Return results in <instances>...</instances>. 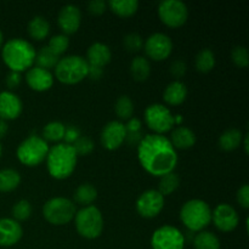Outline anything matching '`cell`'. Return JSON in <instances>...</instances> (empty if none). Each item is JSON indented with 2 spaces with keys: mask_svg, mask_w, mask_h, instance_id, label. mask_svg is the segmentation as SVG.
I'll return each mask as SVG.
<instances>
[{
  "mask_svg": "<svg viewBox=\"0 0 249 249\" xmlns=\"http://www.w3.org/2000/svg\"><path fill=\"white\" fill-rule=\"evenodd\" d=\"M125 125L119 121L108 122L101 131V143L108 151H114L121 147L125 141Z\"/></svg>",
  "mask_w": 249,
  "mask_h": 249,
  "instance_id": "15",
  "label": "cell"
},
{
  "mask_svg": "<svg viewBox=\"0 0 249 249\" xmlns=\"http://www.w3.org/2000/svg\"><path fill=\"white\" fill-rule=\"evenodd\" d=\"M185 243L184 233L170 225L157 229L151 237L152 249H184Z\"/></svg>",
  "mask_w": 249,
  "mask_h": 249,
  "instance_id": "11",
  "label": "cell"
},
{
  "mask_svg": "<svg viewBox=\"0 0 249 249\" xmlns=\"http://www.w3.org/2000/svg\"><path fill=\"white\" fill-rule=\"evenodd\" d=\"M182 121H184V118H182V116H180V114H178V116H174V124H175V125H180V124L182 123Z\"/></svg>",
  "mask_w": 249,
  "mask_h": 249,
  "instance_id": "48",
  "label": "cell"
},
{
  "mask_svg": "<svg viewBox=\"0 0 249 249\" xmlns=\"http://www.w3.org/2000/svg\"><path fill=\"white\" fill-rule=\"evenodd\" d=\"M233 63L240 68H246L249 65V53L246 46H236L231 53Z\"/></svg>",
  "mask_w": 249,
  "mask_h": 249,
  "instance_id": "38",
  "label": "cell"
},
{
  "mask_svg": "<svg viewBox=\"0 0 249 249\" xmlns=\"http://www.w3.org/2000/svg\"><path fill=\"white\" fill-rule=\"evenodd\" d=\"M73 198L78 204L84 207L91 206L97 198V190L91 184H82L74 191Z\"/></svg>",
  "mask_w": 249,
  "mask_h": 249,
  "instance_id": "28",
  "label": "cell"
},
{
  "mask_svg": "<svg viewBox=\"0 0 249 249\" xmlns=\"http://www.w3.org/2000/svg\"><path fill=\"white\" fill-rule=\"evenodd\" d=\"M87 60L79 55H70L60 58L55 67V77L67 85L78 84L88 77Z\"/></svg>",
  "mask_w": 249,
  "mask_h": 249,
  "instance_id": "5",
  "label": "cell"
},
{
  "mask_svg": "<svg viewBox=\"0 0 249 249\" xmlns=\"http://www.w3.org/2000/svg\"><path fill=\"white\" fill-rule=\"evenodd\" d=\"M21 80H22L21 73L12 72V71H10L9 74L6 75V79H5V83H6L7 88L12 90V89H16V88L18 87L19 84H21Z\"/></svg>",
  "mask_w": 249,
  "mask_h": 249,
  "instance_id": "44",
  "label": "cell"
},
{
  "mask_svg": "<svg viewBox=\"0 0 249 249\" xmlns=\"http://www.w3.org/2000/svg\"><path fill=\"white\" fill-rule=\"evenodd\" d=\"M138 158L141 167L153 177H163L174 172L178 164L177 150L164 135H145L138 146Z\"/></svg>",
  "mask_w": 249,
  "mask_h": 249,
  "instance_id": "1",
  "label": "cell"
},
{
  "mask_svg": "<svg viewBox=\"0 0 249 249\" xmlns=\"http://www.w3.org/2000/svg\"><path fill=\"white\" fill-rule=\"evenodd\" d=\"M73 148H74L77 156H88L94 151V142L88 136H82L77 139L74 143H73Z\"/></svg>",
  "mask_w": 249,
  "mask_h": 249,
  "instance_id": "37",
  "label": "cell"
},
{
  "mask_svg": "<svg viewBox=\"0 0 249 249\" xmlns=\"http://www.w3.org/2000/svg\"><path fill=\"white\" fill-rule=\"evenodd\" d=\"M143 49L152 61H164L172 55L173 41L167 34L155 33L146 39Z\"/></svg>",
  "mask_w": 249,
  "mask_h": 249,
  "instance_id": "12",
  "label": "cell"
},
{
  "mask_svg": "<svg viewBox=\"0 0 249 249\" xmlns=\"http://www.w3.org/2000/svg\"><path fill=\"white\" fill-rule=\"evenodd\" d=\"M50 33V23L43 16H36L29 21L28 34L34 40L41 41Z\"/></svg>",
  "mask_w": 249,
  "mask_h": 249,
  "instance_id": "23",
  "label": "cell"
},
{
  "mask_svg": "<svg viewBox=\"0 0 249 249\" xmlns=\"http://www.w3.org/2000/svg\"><path fill=\"white\" fill-rule=\"evenodd\" d=\"M107 6L117 16L126 18V17H131L136 14L139 9V1L136 0H111Z\"/></svg>",
  "mask_w": 249,
  "mask_h": 249,
  "instance_id": "24",
  "label": "cell"
},
{
  "mask_svg": "<svg viewBox=\"0 0 249 249\" xmlns=\"http://www.w3.org/2000/svg\"><path fill=\"white\" fill-rule=\"evenodd\" d=\"M26 80L32 90L38 92L48 91L53 84V75L50 71L40 67L29 68L26 74Z\"/></svg>",
  "mask_w": 249,
  "mask_h": 249,
  "instance_id": "18",
  "label": "cell"
},
{
  "mask_svg": "<svg viewBox=\"0 0 249 249\" xmlns=\"http://www.w3.org/2000/svg\"><path fill=\"white\" fill-rule=\"evenodd\" d=\"M169 140L175 150H189L196 143V135L187 126L179 125L173 129Z\"/></svg>",
  "mask_w": 249,
  "mask_h": 249,
  "instance_id": "21",
  "label": "cell"
},
{
  "mask_svg": "<svg viewBox=\"0 0 249 249\" xmlns=\"http://www.w3.org/2000/svg\"><path fill=\"white\" fill-rule=\"evenodd\" d=\"M107 9V4L104 0H92L88 4V11L95 16H100L104 14Z\"/></svg>",
  "mask_w": 249,
  "mask_h": 249,
  "instance_id": "41",
  "label": "cell"
},
{
  "mask_svg": "<svg viewBox=\"0 0 249 249\" xmlns=\"http://www.w3.org/2000/svg\"><path fill=\"white\" fill-rule=\"evenodd\" d=\"M49 49L53 51L55 55H57L60 57L62 53H65L67 51L68 46H70V39L65 34H57V36H51V39L49 40L48 45Z\"/></svg>",
  "mask_w": 249,
  "mask_h": 249,
  "instance_id": "35",
  "label": "cell"
},
{
  "mask_svg": "<svg viewBox=\"0 0 249 249\" xmlns=\"http://www.w3.org/2000/svg\"><path fill=\"white\" fill-rule=\"evenodd\" d=\"M21 184V175L17 170L6 169L0 170V192H11L16 190Z\"/></svg>",
  "mask_w": 249,
  "mask_h": 249,
  "instance_id": "26",
  "label": "cell"
},
{
  "mask_svg": "<svg viewBox=\"0 0 249 249\" xmlns=\"http://www.w3.org/2000/svg\"><path fill=\"white\" fill-rule=\"evenodd\" d=\"M75 229L82 237L95 240L104 231V218L100 209L95 206H88L75 213Z\"/></svg>",
  "mask_w": 249,
  "mask_h": 249,
  "instance_id": "6",
  "label": "cell"
},
{
  "mask_svg": "<svg viewBox=\"0 0 249 249\" xmlns=\"http://www.w3.org/2000/svg\"><path fill=\"white\" fill-rule=\"evenodd\" d=\"M7 130H9V125L5 121L0 119V139L4 138L5 135L7 134Z\"/></svg>",
  "mask_w": 249,
  "mask_h": 249,
  "instance_id": "47",
  "label": "cell"
},
{
  "mask_svg": "<svg viewBox=\"0 0 249 249\" xmlns=\"http://www.w3.org/2000/svg\"><path fill=\"white\" fill-rule=\"evenodd\" d=\"M158 16L165 26L179 28L186 23L189 10L185 2L179 0H165L158 5Z\"/></svg>",
  "mask_w": 249,
  "mask_h": 249,
  "instance_id": "10",
  "label": "cell"
},
{
  "mask_svg": "<svg viewBox=\"0 0 249 249\" xmlns=\"http://www.w3.org/2000/svg\"><path fill=\"white\" fill-rule=\"evenodd\" d=\"M195 65L198 72L201 73H208L215 66V56L211 49H203L199 51L196 56V61Z\"/></svg>",
  "mask_w": 249,
  "mask_h": 249,
  "instance_id": "32",
  "label": "cell"
},
{
  "mask_svg": "<svg viewBox=\"0 0 249 249\" xmlns=\"http://www.w3.org/2000/svg\"><path fill=\"white\" fill-rule=\"evenodd\" d=\"M145 123L157 135H163L174 128V116L168 107L162 104L150 105L145 109Z\"/></svg>",
  "mask_w": 249,
  "mask_h": 249,
  "instance_id": "9",
  "label": "cell"
},
{
  "mask_svg": "<svg viewBox=\"0 0 249 249\" xmlns=\"http://www.w3.org/2000/svg\"><path fill=\"white\" fill-rule=\"evenodd\" d=\"M112 58L111 49L104 43H94L87 51V62L89 66L104 68Z\"/></svg>",
  "mask_w": 249,
  "mask_h": 249,
  "instance_id": "20",
  "label": "cell"
},
{
  "mask_svg": "<svg viewBox=\"0 0 249 249\" xmlns=\"http://www.w3.org/2000/svg\"><path fill=\"white\" fill-rule=\"evenodd\" d=\"M77 209L71 199L65 197H55L44 204L43 215L51 225L61 226L71 223L74 219Z\"/></svg>",
  "mask_w": 249,
  "mask_h": 249,
  "instance_id": "8",
  "label": "cell"
},
{
  "mask_svg": "<svg viewBox=\"0 0 249 249\" xmlns=\"http://www.w3.org/2000/svg\"><path fill=\"white\" fill-rule=\"evenodd\" d=\"M123 45L129 53H139L143 48V40L140 34L130 33L123 39Z\"/></svg>",
  "mask_w": 249,
  "mask_h": 249,
  "instance_id": "39",
  "label": "cell"
},
{
  "mask_svg": "<svg viewBox=\"0 0 249 249\" xmlns=\"http://www.w3.org/2000/svg\"><path fill=\"white\" fill-rule=\"evenodd\" d=\"M23 235L19 223L10 218L0 219V247H11L16 245Z\"/></svg>",
  "mask_w": 249,
  "mask_h": 249,
  "instance_id": "19",
  "label": "cell"
},
{
  "mask_svg": "<svg viewBox=\"0 0 249 249\" xmlns=\"http://www.w3.org/2000/svg\"><path fill=\"white\" fill-rule=\"evenodd\" d=\"M2 153V147H1V143H0V156H1Z\"/></svg>",
  "mask_w": 249,
  "mask_h": 249,
  "instance_id": "51",
  "label": "cell"
},
{
  "mask_svg": "<svg viewBox=\"0 0 249 249\" xmlns=\"http://www.w3.org/2000/svg\"><path fill=\"white\" fill-rule=\"evenodd\" d=\"M212 221L221 232H231L237 228L240 218L232 206L221 203L218 204L214 211H212Z\"/></svg>",
  "mask_w": 249,
  "mask_h": 249,
  "instance_id": "14",
  "label": "cell"
},
{
  "mask_svg": "<svg viewBox=\"0 0 249 249\" xmlns=\"http://www.w3.org/2000/svg\"><path fill=\"white\" fill-rule=\"evenodd\" d=\"M179 185H180L179 175L174 172L168 173V174L160 177L157 191L160 192L163 197L169 196V195L174 194V192L177 191Z\"/></svg>",
  "mask_w": 249,
  "mask_h": 249,
  "instance_id": "30",
  "label": "cell"
},
{
  "mask_svg": "<svg viewBox=\"0 0 249 249\" xmlns=\"http://www.w3.org/2000/svg\"><path fill=\"white\" fill-rule=\"evenodd\" d=\"M80 136V131L77 126L70 125L66 126L65 130V136H63V140H65V143H68V145H73V143L77 141V139Z\"/></svg>",
  "mask_w": 249,
  "mask_h": 249,
  "instance_id": "42",
  "label": "cell"
},
{
  "mask_svg": "<svg viewBox=\"0 0 249 249\" xmlns=\"http://www.w3.org/2000/svg\"><path fill=\"white\" fill-rule=\"evenodd\" d=\"M243 134L240 129H228L219 138V146H220L221 150L230 152V151L236 150L238 146H241Z\"/></svg>",
  "mask_w": 249,
  "mask_h": 249,
  "instance_id": "25",
  "label": "cell"
},
{
  "mask_svg": "<svg viewBox=\"0 0 249 249\" xmlns=\"http://www.w3.org/2000/svg\"><path fill=\"white\" fill-rule=\"evenodd\" d=\"M187 97V88L181 80L169 83L163 92V99L170 106H179L184 104Z\"/></svg>",
  "mask_w": 249,
  "mask_h": 249,
  "instance_id": "22",
  "label": "cell"
},
{
  "mask_svg": "<svg viewBox=\"0 0 249 249\" xmlns=\"http://www.w3.org/2000/svg\"><path fill=\"white\" fill-rule=\"evenodd\" d=\"M36 53V49L26 39L14 38L4 44L1 57L10 71L21 73L33 67Z\"/></svg>",
  "mask_w": 249,
  "mask_h": 249,
  "instance_id": "2",
  "label": "cell"
},
{
  "mask_svg": "<svg viewBox=\"0 0 249 249\" xmlns=\"http://www.w3.org/2000/svg\"><path fill=\"white\" fill-rule=\"evenodd\" d=\"M45 160L49 174L53 179L63 180L70 178L74 172L78 156L72 145L60 142L49 148Z\"/></svg>",
  "mask_w": 249,
  "mask_h": 249,
  "instance_id": "3",
  "label": "cell"
},
{
  "mask_svg": "<svg viewBox=\"0 0 249 249\" xmlns=\"http://www.w3.org/2000/svg\"><path fill=\"white\" fill-rule=\"evenodd\" d=\"M58 60H60V57H58L57 55H55L48 46H43V48L36 53V61H34V62L36 63V67L50 71L51 68L56 67Z\"/></svg>",
  "mask_w": 249,
  "mask_h": 249,
  "instance_id": "31",
  "label": "cell"
},
{
  "mask_svg": "<svg viewBox=\"0 0 249 249\" xmlns=\"http://www.w3.org/2000/svg\"><path fill=\"white\" fill-rule=\"evenodd\" d=\"M32 215V206L26 199H21L12 207V219L18 221H24Z\"/></svg>",
  "mask_w": 249,
  "mask_h": 249,
  "instance_id": "36",
  "label": "cell"
},
{
  "mask_svg": "<svg viewBox=\"0 0 249 249\" xmlns=\"http://www.w3.org/2000/svg\"><path fill=\"white\" fill-rule=\"evenodd\" d=\"M65 130L66 126L65 124L61 123V122H50V123L46 124L43 129V139L48 142H58V141L63 140V136H65Z\"/></svg>",
  "mask_w": 249,
  "mask_h": 249,
  "instance_id": "33",
  "label": "cell"
},
{
  "mask_svg": "<svg viewBox=\"0 0 249 249\" xmlns=\"http://www.w3.org/2000/svg\"><path fill=\"white\" fill-rule=\"evenodd\" d=\"M2 41H4V36H2L1 31H0V46L2 45Z\"/></svg>",
  "mask_w": 249,
  "mask_h": 249,
  "instance_id": "50",
  "label": "cell"
},
{
  "mask_svg": "<svg viewBox=\"0 0 249 249\" xmlns=\"http://www.w3.org/2000/svg\"><path fill=\"white\" fill-rule=\"evenodd\" d=\"M114 112L122 121H129L133 117L134 113V104L133 100L126 95L119 96L114 105Z\"/></svg>",
  "mask_w": 249,
  "mask_h": 249,
  "instance_id": "34",
  "label": "cell"
},
{
  "mask_svg": "<svg viewBox=\"0 0 249 249\" xmlns=\"http://www.w3.org/2000/svg\"><path fill=\"white\" fill-rule=\"evenodd\" d=\"M164 208V197L157 190H147L139 196L136 211L142 218H156Z\"/></svg>",
  "mask_w": 249,
  "mask_h": 249,
  "instance_id": "13",
  "label": "cell"
},
{
  "mask_svg": "<svg viewBox=\"0 0 249 249\" xmlns=\"http://www.w3.org/2000/svg\"><path fill=\"white\" fill-rule=\"evenodd\" d=\"M104 74V68L100 67H94V66H89V70H88V77L92 80H99L100 78Z\"/></svg>",
  "mask_w": 249,
  "mask_h": 249,
  "instance_id": "46",
  "label": "cell"
},
{
  "mask_svg": "<svg viewBox=\"0 0 249 249\" xmlns=\"http://www.w3.org/2000/svg\"><path fill=\"white\" fill-rule=\"evenodd\" d=\"M22 108V101L16 94L12 91L0 92V119L6 122L18 118Z\"/></svg>",
  "mask_w": 249,
  "mask_h": 249,
  "instance_id": "17",
  "label": "cell"
},
{
  "mask_svg": "<svg viewBox=\"0 0 249 249\" xmlns=\"http://www.w3.org/2000/svg\"><path fill=\"white\" fill-rule=\"evenodd\" d=\"M125 125V130L126 134H135V133H141V121L139 118H134L131 117L130 119L128 121V123L124 124Z\"/></svg>",
  "mask_w": 249,
  "mask_h": 249,
  "instance_id": "45",
  "label": "cell"
},
{
  "mask_svg": "<svg viewBox=\"0 0 249 249\" xmlns=\"http://www.w3.org/2000/svg\"><path fill=\"white\" fill-rule=\"evenodd\" d=\"M195 249H220L218 236L209 231H201L194 237Z\"/></svg>",
  "mask_w": 249,
  "mask_h": 249,
  "instance_id": "29",
  "label": "cell"
},
{
  "mask_svg": "<svg viewBox=\"0 0 249 249\" xmlns=\"http://www.w3.org/2000/svg\"><path fill=\"white\" fill-rule=\"evenodd\" d=\"M130 72L136 82H145L151 74V65L148 60L142 56H136L130 63Z\"/></svg>",
  "mask_w": 249,
  "mask_h": 249,
  "instance_id": "27",
  "label": "cell"
},
{
  "mask_svg": "<svg viewBox=\"0 0 249 249\" xmlns=\"http://www.w3.org/2000/svg\"><path fill=\"white\" fill-rule=\"evenodd\" d=\"M187 71V66L185 63L184 60H175L173 61L172 65H170L169 72L173 77L175 78L177 80H179L180 78H182L185 75Z\"/></svg>",
  "mask_w": 249,
  "mask_h": 249,
  "instance_id": "40",
  "label": "cell"
},
{
  "mask_svg": "<svg viewBox=\"0 0 249 249\" xmlns=\"http://www.w3.org/2000/svg\"><path fill=\"white\" fill-rule=\"evenodd\" d=\"M180 219L189 231L201 232L211 224L212 209L202 199H190L181 207Z\"/></svg>",
  "mask_w": 249,
  "mask_h": 249,
  "instance_id": "4",
  "label": "cell"
},
{
  "mask_svg": "<svg viewBox=\"0 0 249 249\" xmlns=\"http://www.w3.org/2000/svg\"><path fill=\"white\" fill-rule=\"evenodd\" d=\"M237 202L242 208H249V186L248 185H243L240 190L237 191Z\"/></svg>",
  "mask_w": 249,
  "mask_h": 249,
  "instance_id": "43",
  "label": "cell"
},
{
  "mask_svg": "<svg viewBox=\"0 0 249 249\" xmlns=\"http://www.w3.org/2000/svg\"><path fill=\"white\" fill-rule=\"evenodd\" d=\"M48 152V142L40 136L32 135L19 143L16 156L22 164L27 167H36L46 160Z\"/></svg>",
  "mask_w": 249,
  "mask_h": 249,
  "instance_id": "7",
  "label": "cell"
},
{
  "mask_svg": "<svg viewBox=\"0 0 249 249\" xmlns=\"http://www.w3.org/2000/svg\"><path fill=\"white\" fill-rule=\"evenodd\" d=\"M57 23L65 36L74 34L82 23V12L75 5H66L60 10L57 16Z\"/></svg>",
  "mask_w": 249,
  "mask_h": 249,
  "instance_id": "16",
  "label": "cell"
},
{
  "mask_svg": "<svg viewBox=\"0 0 249 249\" xmlns=\"http://www.w3.org/2000/svg\"><path fill=\"white\" fill-rule=\"evenodd\" d=\"M243 139H245V141H243V146H245V151H246V153H248V134H246V135L243 136Z\"/></svg>",
  "mask_w": 249,
  "mask_h": 249,
  "instance_id": "49",
  "label": "cell"
}]
</instances>
